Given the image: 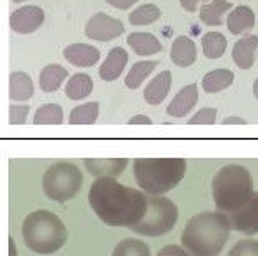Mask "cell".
<instances>
[{
	"mask_svg": "<svg viewBox=\"0 0 258 256\" xmlns=\"http://www.w3.org/2000/svg\"><path fill=\"white\" fill-rule=\"evenodd\" d=\"M230 221L220 211H203L186 221L182 244L191 256H218L230 236Z\"/></svg>",
	"mask_w": 258,
	"mask_h": 256,
	"instance_id": "cell-2",
	"label": "cell"
},
{
	"mask_svg": "<svg viewBox=\"0 0 258 256\" xmlns=\"http://www.w3.org/2000/svg\"><path fill=\"white\" fill-rule=\"evenodd\" d=\"M63 122V110L57 103H47L37 108L34 115L35 125H60Z\"/></svg>",
	"mask_w": 258,
	"mask_h": 256,
	"instance_id": "cell-29",
	"label": "cell"
},
{
	"mask_svg": "<svg viewBox=\"0 0 258 256\" xmlns=\"http://www.w3.org/2000/svg\"><path fill=\"white\" fill-rule=\"evenodd\" d=\"M67 77H69V72L62 67V65H58V63L47 65V67H43L40 72V89L43 92H47V94L57 92Z\"/></svg>",
	"mask_w": 258,
	"mask_h": 256,
	"instance_id": "cell-23",
	"label": "cell"
},
{
	"mask_svg": "<svg viewBox=\"0 0 258 256\" xmlns=\"http://www.w3.org/2000/svg\"><path fill=\"white\" fill-rule=\"evenodd\" d=\"M84 185V175L70 161H58L47 168L42 178L43 195L57 203H65L77 197Z\"/></svg>",
	"mask_w": 258,
	"mask_h": 256,
	"instance_id": "cell-6",
	"label": "cell"
},
{
	"mask_svg": "<svg viewBox=\"0 0 258 256\" xmlns=\"http://www.w3.org/2000/svg\"><path fill=\"white\" fill-rule=\"evenodd\" d=\"M84 163L87 172L93 177L117 178L125 172L128 160L127 158H87Z\"/></svg>",
	"mask_w": 258,
	"mask_h": 256,
	"instance_id": "cell-11",
	"label": "cell"
},
{
	"mask_svg": "<svg viewBox=\"0 0 258 256\" xmlns=\"http://www.w3.org/2000/svg\"><path fill=\"white\" fill-rule=\"evenodd\" d=\"M228 256H258V241L256 239H240L228 251Z\"/></svg>",
	"mask_w": 258,
	"mask_h": 256,
	"instance_id": "cell-31",
	"label": "cell"
},
{
	"mask_svg": "<svg viewBox=\"0 0 258 256\" xmlns=\"http://www.w3.org/2000/svg\"><path fill=\"white\" fill-rule=\"evenodd\" d=\"M137 2H139V0H107V4H110L113 9H118V10H127Z\"/></svg>",
	"mask_w": 258,
	"mask_h": 256,
	"instance_id": "cell-35",
	"label": "cell"
},
{
	"mask_svg": "<svg viewBox=\"0 0 258 256\" xmlns=\"http://www.w3.org/2000/svg\"><path fill=\"white\" fill-rule=\"evenodd\" d=\"M170 87H172V73H170L168 70L160 72L145 87V90H144L145 102L148 105H160V103L167 99Z\"/></svg>",
	"mask_w": 258,
	"mask_h": 256,
	"instance_id": "cell-16",
	"label": "cell"
},
{
	"mask_svg": "<svg viewBox=\"0 0 258 256\" xmlns=\"http://www.w3.org/2000/svg\"><path fill=\"white\" fill-rule=\"evenodd\" d=\"M227 27H228L230 34H233V35H240V34H245V32L251 30L255 27L253 10L250 7H245V5L235 7L227 17Z\"/></svg>",
	"mask_w": 258,
	"mask_h": 256,
	"instance_id": "cell-18",
	"label": "cell"
},
{
	"mask_svg": "<svg viewBox=\"0 0 258 256\" xmlns=\"http://www.w3.org/2000/svg\"><path fill=\"white\" fill-rule=\"evenodd\" d=\"M160 17H162V12L157 5L144 4V5H140V7H137L134 12L128 15V20L132 25L144 27V25H150L153 22H157Z\"/></svg>",
	"mask_w": 258,
	"mask_h": 256,
	"instance_id": "cell-28",
	"label": "cell"
},
{
	"mask_svg": "<svg viewBox=\"0 0 258 256\" xmlns=\"http://www.w3.org/2000/svg\"><path fill=\"white\" fill-rule=\"evenodd\" d=\"M197 102H199V87L195 83H190L183 87V89L175 95V99L170 102V105L167 107V113L170 117L182 118L194 110Z\"/></svg>",
	"mask_w": 258,
	"mask_h": 256,
	"instance_id": "cell-12",
	"label": "cell"
},
{
	"mask_svg": "<svg viewBox=\"0 0 258 256\" xmlns=\"http://www.w3.org/2000/svg\"><path fill=\"white\" fill-rule=\"evenodd\" d=\"M158 65L157 60H144V62H137L134 63V67L130 68V72L127 75V78H125V85H127V89H139V87L144 83L145 78L150 75L155 67Z\"/></svg>",
	"mask_w": 258,
	"mask_h": 256,
	"instance_id": "cell-26",
	"label": "cell"
},
{
	"mask_svg": "<svg viewBox=\"0 0 258 256\" xmlns=\"http://www.w3.org/2000/svg\"><path fill=\"white\" fill-rule=\"evenodd\" d=\"M258 50V37L256 35H245L233 45L232 58L237 63V67L248 70L255 62V53Z\"/></svg>",
	"mask_w": 258,
	"mask_h": 256,
	"instance_id": "cell-15",
	"label": "cell"
},
{
	"mask_svg": "<svg viewBox=\"0 0 258 256\" xmlns=\"http://www.w3.org/2000/svg\"><path fill=\"white\" fill-rule=\"evenodd\" d=\"M232 10V4L228 0H212L210 4L202 5L200 9V20L208 27L222 25L225 14Z\"/></svg>",
	"mask_w": 258,
	"mask_h": 256,
	"instance_id": "cell-22",
	"label": "cell"
},
{
	"mask_svg": "<svg viewBox=\"0 0 258 256\" xmlns=\"http://www.w3.org/2000/svg\"><path fill=\"white\" fill-rule=\"evenodd\" d=\"M230 226L235 231L243 233L246 236L256 235L258 233V192L253 193V197L246 203L243 208L238 211L227 215Z\"/></svg>",
	"mask_w": 258,
	"mask_h": 256,
	"instance_id": "cell-9",
	"label": "cell"
},
{
	"mask_svg": "<svg viewBox=\"0 0 258 256\" xmlns=\"http://www.w3.org/2000/svg\"><path fill=\"white\" fill-rule=\"evenodd\" d=\"M235 75L228 68H217L207 73L202 80V87L207 94H218V92L227 90L233 83Z\"/></svg>",
	"mask_w": 258,
	"mask_h": 256,
	"instance_id": "cell-20",
	"label": "cell"
},
{
	"mask_svg": "<svg viewBox=\"0 0 258 256\" xmlns=\"http://www.w3.org/2000/svg\"><path fill=\"white\" fill-rule=\"evenodd\" d=\"M34 83L29 73L12 72L10 73V99L14 102H25L34 97Z\"/></svg>",
	"mask_w": 258,
	"mask_h": 256,
	"instance_id": "cell-21",
	"label": "cell"
},
{
	"mask_svg": "<svg viewBox=\"0 0 258 256\" xmlns=\"http://www.w3.org/2000/svg\"><path fill=\"white\" fill-rule=\"evenodd\" d=\"M93 90V80L87 73H75L65 85V95L70 100H84Z\"/></svg>",
	"mask_w": 258,
	"mask_h": 256,
	"instance_id": "cell-24",
	"label": "cell"
},
{
	"mask_svg": "<svg viewBox=\"0 0 258 256\" xmlns=\"http://www.w3.org/2000/svg\"><path fill=\"white\" fill-rule=\"evenodd\" d=\"M223 123L225 125H232V123H240V125H243L246 123L243 118H240V117H228V118H225L223 120Z\"/></svg>",
	"mask_w": 258,
	"mask_h": 256,
	"instance_id": "cell-38",
	"label": "cell"
},
{
	"mask_svg": "<svg viewBox=\"0 0 258 256\" xmlns=\"http://www.w3.org/2000/svg\"><path fill=\"white\" fill-rule=\"evenodd\" d=\"M203 2H207V0H180V4H182V7L186 12H195L199 9V5Z\"/></svg>",
	"mask_w": 258,
	"mask_h": 256,
	"instance_id": "cell-36",
	"label": "cell"
},
{
	"mask_svg": "<svg viewBox=\"0 0 258 256\" xmlns=\"http://www.w3.org/2000/svg\"><path fill=\"white\" fill-rule=\"evenodd\" d=\"M202 48L207 58H220L227 50V39L220 32H208L202 37Z\"/></svg>",
	"mask_w": 258,
	"mask_h": 256,
	"instance_id": "cell-25",
	"label": "cell"
},
{
	"mask_svg": "<svg viewBox=\"0 0 258 256\" xmlns=\"http://www.w3.org/2000/svg\"><path fill=\"white\" fill-rule=\"evenodd\" d=\"M128 62V53L125 48L122 47H115L108 52V55L105 58V62L100 65V70H98V75H100L102 80L105 81H113L117 80L122 72L127 67Z\"/></svg>",
	"mask_w": 258,
	"mask_h": 256,
	"instance_id": "cell-13",
	"label": "cell"
},
{
	"mask_svg": "<svg viewBox=\"0 0 258 256\" xmlns=\"http://www.w3.org/2000/svg\"><path fill=\"white\" fill-rule=\"evenodd\" d=\"M98 110H100V107H98L97 102L84 103V105L75 107L74 110L70 112L69 122L72 125H92L97 122Z\"/></svg>",
	"mask_w": 258,
	"mask_h": 256,
	"instance_id": "cell-27",
	"label": "cell"
},
{
	"mask_svg": "<svg viewBox=\"0 0 258 256\" xmlns=\"http://www.w3.org/2000/svg\"><path fill=\"white\" fill-rule=\"evenodd\" d=\"M89 201L95 215L110 226H135L148 208V195L123 187L110 177H100L92 183Z\"/></svg>",
	"mask_w": 258,
	"mask_h": 256,
	"instance_id": "cell-1",
	"label": "cell"
},
{
	"mask_svg": "<svg viewBox=\"0 0 258 256\" xmlns=\"http://www.w3.org/2000/svg\"><path fill=\"white\" fill-rule=\"evenodd\" d=\"M157 256H191V254L188 251H185L183 248H180L178 244H167V246H163L157 253Z\"/></svg>",
	"mask_w": 258,
	"mask_h": 256,
	"instance_id": "cell-34",
	"label": "cell"
},
{
	"mask_svg": "<svg viewBox=\"0 0 258 256\" xmlns=\"http://www.w3.org/2000/svg\"><path fill=\"white\" fill-rule=\"evenodd\" d=\"M130 125H139V123H144V125H150L152 123V120L145 117V115H137V117H132L130 118Z\"/></svg>",
	"mask_w": 258,
	"mask_h": 256,
	"instance_id": "cell-37",
	"label": "cell"
},
{
	"mask_svg": "<svg viewBox=\"0 0 258 256\" xmlns=\"http://www.w3.org/2000/svg\"><path fill=\"white\" fill-rule=\"evenodd\" d=\"M9 246H10V256H17V248H15V243L12 238H9Z\"/></svg>",
	"mask_w": 258,
	"mask_h": 256,
	"instance_id": "cell-39",
	"label": "cell"
},
{
	"mask_svg": "<svg viewBox=\"0 0 258 256\" xmlns=\"http://www.w3.org/2000/svg\"><path fill=\"white\" fill-rule=\"evenodd\" d=\"M217 211L230 215L248 203L253 197V178L241 165H227L217 172L212 182Z\"/></svg>",
	"mask_w": 258,
	"mask_h": 256,
	"instance_id": "cell-3",
	"label": "cell"
},
{
	"mask_svg": "<svg viewBox=\"0 0 258 256\" xmlns=\"http://www.w3.org/2000/svg\"><path fill=\"white\" fill-rule=\"evenodd\" d=\"M63 57L69 63L75 67H93L98 60H100V52L98 48L87 45V43H72V45L65 47Z\"/></svg>",
	"mask_w": 258,
	"mask_h": 256,
	"instance_id": "cell-14",
	"label": "cell"
},
{
	"mask_svg": "<svg viewBox=\"0 0 258 256\" xmlns=\"http://www.w3.org/2000/svg\"><path fill=\"white\" fill-rule=\"evenodd\" d=\"M178 220V208L170 198L148 195V208L144 218L130 230L144 236H162L173 230Z\"/></svg>",
	"mask_w": 258,
	"mask_h": 256,
	"instance_id": "cell-7",
	"label": "cell"
},
{
	"mask_svg": "<svg viewBox=\"0 0 258 256\" xmlns=\"http://www.w3.org/2000/svg\"><path fill=\"white\" fill-rule=\"evenodd\" d=\"M43 20H45V14H43L40 7H37V5H25V7H20L12 14L10 27H12L15 34L27 35L40 29Z\"/></svg>",
	"mask_w": 258,
	"mask_h": 256,
	"instance_id": "cell-10",
	"label": "cell"
},
{
	"mask_svg": "<svg viewBox=\"0 0 258 256\" xmlns=\"http://www.w3.org/2000/svg\"><path fill=\"white\" fill-rule=\"evenodd\" d=\"M24 241L37 254H52L63 246L69 231L57 215L47 210L32 211L22 225Z\"/></svg>",
	"mask_w": 258,
	"mask_h": 256,
	"instance_id": "cell-5",
	"label": "cell"
},
{
	"mask_svg": "<svg viewBox=\"0 0 258 256\" xmlns=\"http://www.w3.org/2000/svg\"><path fill=\"white\" fill-rule=\"evenodd\" d=\"M112 256H152V254H150L148 244L140 241V239L127 238V239H122V241L115 246Z\"/></svg>",
	"mask_w": 258,
	"mask_h": 256,
	"instance_id": "cell-30",
	"label": "cell"
},
{
	"mask_svg": "<svg viewBox=\"0 0 258 256\" xmlns=\"http://www.w3.org/2000/svg\"><path fill=\"white\" fill-rule=\"evenodd\" d=\"M170 58L177 67H190L197 60V47L191 39L185 35H180L173 40Z\"/></svg>",
	"mask_w": 258,
	"mask_h": 256,
	"instance_id": "cell-17",
	"label": "cell"
},
{
	"mask_svg": "<svg viewBox=\"0 0 258 256\" xmlns=\"http://www.w3.org/2000/svg\"><path fill=\"white\" fill-rule=\"evenodd\" d=\"M253 95H255V99L258 100V78L255 80V83H253Z\"/></svg>",
	"mask_w": 258,
	"mask_h": 256,
	"instance_id": "cell-40",
	"label": "cell"
},
{
	"mask_svg": "<svg viewBox=\"0 0 258 256\" xmlns=\"http://www.w3.org/2000/svg\"><path fill=\"white\" fill-rule=\"evenodd\" d=\"M217 122V108H202L188 120L190 125H213Z\"/></svg>",
	"mask_w": 258,
	"mask_h": 256,
	"instance_id": "cell-32",
	"label": "cell"
},
{
	"mask_svg": "<svg viewBox=\"0 0 258 256\" xmlns=\"http://www.w3.org/2000/svg\"><path fill=\"white\" fill-rule=\"evenodd\" d=\"M15 4H22V2H27V0H14Z\"/></svg>",
	"mask_w": 258,
	"mask_h": 256,
	"instance_id": "cell-41",
	"label": "cell"
},
{
	"mask_svg": "<svg viewBox=\"0 0 258 256\" xmlns=\"http://www.w3.org/2000/svg\"><path fill=\"white\" fill-rule=\"evenodd\" d=\"M30 108L27 105H10L9 110V122L12 125H22L25 123L27 117H29Z\"/></svg>",
	"mask_w": 258,
	"mask_h": 256,
	"instance_id": "cell-33",
	"label": "cell"
},
{
	"mask_svg": "<svg viewBox=\"0 0 258 256\" xmlns=\"http://www.w3.org/2000/svg\"><path fill=\"white\" fill-rule=\"evenodd\" d=\"M128 45L134 48L135 53L142 57L155 55V53L162 52V43L155 35L147 34V32H134L128 35Z\"/></svg>",
	"mask_w": 258,
	"mask_h": 256,
	"instance_id": "cell-19",
	"label": "cell"
},
{
	"mask_svg": "<svg viewBox=\"0 0 258 256\" xmlns=\"http://www.w3.org/2000/svg\"><path fill=\"white\" fill-rule=\"evenodd\" d=\"M186 172L183 158H137L134 173L137 185L148 195H163L182 182Z\"/></svg>",
	"mask_w": 258,
	"mask_h": 256,
	"instance_id": "cell-4",
	"label": "cell"
},
{
	"mask_svg": "<svg viewBox=\"0 0 258 256\" xmlns=\"http://www.w3.org/2000/svg\"><path fill=\"white\" fill-rule=\"evenodd\" d=\"M123 24L107 14H95L87 22L85 35L97 42H110L123 34Z\"/></svg>",
	"mask_w": 258,
	"mask_h": 256,
	"instance_id": "cell-8",
	"label": "cell"
}]
</instances>
